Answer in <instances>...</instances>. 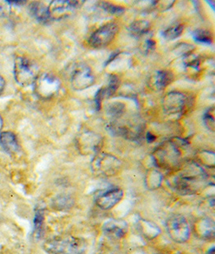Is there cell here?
Wrapping results in <instances>:
<instances>
[{
    "label": "cell",
    "mask_w": 215,
    "mask_h": 254,
    "mask_svg": "<svg viewBox=\"0 0 215 254\" xmlns=\"http://www.w3.org/2000/svg\"><path fill=\"white\" fill-rule=\"evenodd\" d=\"M0 146L9 155H14L19 150V142L15 133L11 131L0 133Z\"/></svg>",
    "instance_id": "cell-15"
},
{
    "label": "cell",
    "mask_w": 215,
    "mask_h": 254,
    "mask_svg": "<svg viewBox=\"0 0 215 254\" xmlns=\"http://www.w3.org/2000/svg\"><path fill=\"white\" fill-rule=\"evenodd\" d=\"M183 26L181 24H175L165 30L162 35H163V37L168 41H173L181 36V33L183 32Z\"/></svg>",
    "instance_id": "cell-20"
},
{
    "label": "cell",
    "mask_w": 215,
    "mask_h": 254,
    "mask_svg": "<svg viewBox=\"0 0 215 254\" xmlns=\"http://www.w3.org/2000/svg\"><path fill=\"white\" fill-rule=\"evenodd\" d=\"M152 159L157 167L169 171H177L183 164L181 146L175 141H168L158 146L154 151Z\"/></svg>",
    "instance_id": "cell-2"
},
{
    "label": "cell",
    "mask_w": 215,
    "mask_h": 254,
    "mask_svg": "<svg viewBox=\"0 0 215 254\" xmlns=\"http://www.w3.org/2000/svg\"><path fill=\"white\" fill-rule=\"evenodd\" d=\"M43 222H44V214L41 210H38L36 212V216L34 219L35 231L36 234L39 235L42 229Z\"/></svg>",
    "instance_id": "cell-24"
},
{
    "label": "cell",
    "mask_w": 215,
    "mask_h": 254,
    "mask_svg": "<svg viewBox=\"0 0 215 254\" xmlns=\"http://www.w3.org/2000/svg\"><path fill=\"white\" fill-rule=\"evenodd\" d=\"M165 228L168 237L177 243H185L190 236V225L183 216L173 214L167 219Z\"/></svg>",
    "instance_id": "cell-5"
},
{
    "label": "cell",
    "mask_w": 215,
    "mask_h": 254,
    "mask_svg": "<svg viewBox=\"0 0 215 254\" xmlns=\"http://www.w3.org/2000/svg\"><path fill=\"white\" fill-rule=\"evenodd\" d=\"M149 23L145 20H138L135 21L131 24L129 31L132 36H134L136 38H140L141 36H144L148 30H149Z\"/></svg>",
    "instance_id": "cell-19"
},
{
    "label": "cell",
    "mask_w": 215,
    "mask_h": 254,
    "mask_svg": "<svg viewBox=\"0 0 215 254\" xmlns=\"http://www.w3.org/2000/svg\"><path fill=\"white\" fill-rule=\"evenodd\" d=\"M124 197V191L119 188H111L106 190H99L94 195L96 204L103 210L114 208L121 201Z\"/></svg>",
    "instance_id": "cell-10"
},
{
    "label": "cell",
    "mask_w": 215,
    "mask_h": 254,
    "mask_svg": "<svg viewBox=\"0 0 215 254\" xmlns=\"http://www.w3.org/2000/svg\"><path fill=\"white\" fill-rule=\"evenodd\" d=\"M189 96L179 92H172L163 99V108L168 115H182L190 106Z\"/></svg>",
    "instance_id": "cell-9"
},
{
    "label": "cell",
    "mask_w": 215,
    "mask_h": 254,
    "mask_svg": "<svg viewBox=\"0 0 215 254\" xmlns=\"http://www.w3.org/2000/svg\"><path fill=\"white\" fill-rule=\"evenodd\" d=\"M173 180V189L181 195H194L205 188L208 176L202 167L195 163H189L177 170Z\"/></svg>",
    "instance_id": "cell-1"
},
{
    "label": "cell",
    "mask_w": 215,
    "mask_h": 254,
    "mask_svg": "<svg viewBox=\"0 0 215 254\" xmlns=\"http://www.w3.org/2000/svg\"><path fill=\"white\" fill-rule=\"evenodd\" d=\"M33 85L36 95L44 100L53 98L59 92L61 88L59 79L49 73L38 76Z\"/></svg>",
    "instance_id": "cell-6"
},
{
    "label": "cell",
    "mask_w": 215,
    "mask_h": 254,
    "mask_svg": "<svg viewBox=\"0 0 215 254\" xmlns=\"http://www.w3.org/2000/svg\"><path fill=\"white\" fill-rule=\"evenodd\" d=\"M162 181V176L160 173L158 172H155V171H152L150 173L149 178L147 179L146 180V182L149 183V188L150 189H155V188H158V187L160 186V183Z\"/></svg>",
    "instance_id": "cell-22"
},
{
    "label": "cell",
    "mask_w": 215,
    "mask_h": 254,
    "mask_svg": "<svg viewBox=\"0 0 215 254\" xmlns=\"http://www.w3.org/2000/svg\"><path fill=\"white\" fill-rule=\"evenodd\" d=\"M173 80V75L168 71H159L154 76V85L157 89H163Z\"/></svg>",
    "instance_id": "cell-18"
},
{
    "label": "cell",
    "mask_w": 215,
    "mask_h": 254,
    "mask_svg": "<svg viewBox=\"0 0 215 254\" xmlns=\"http://www.w3.org/2000/svg\"><path fill=\"white\" fill-rule=\"evenodd\" d=\"M105 235L112 239H121L128 233L127 223L121 220H110L103 225Z\"/></svg>",
    "instance_id": "cell-13"
},
{
    "label": "cell",
    "mask_w": 215,
    "mask_h": 254,
    "mask_svg": "<svg viewBox=\"0 0 215 254\" xmlns=\"http://www.w3.org/2000/svg\"><path fill=\"white\" fill-rule=\"evenodd\" d=\"M194 231L201 239H213L215 233V222L210 218L199 219L194 224Z\"/></svg>",
    "instance_id": "cell-14"
},
{
    "label": "cell",
    "mask_w": 215,
    "mask_h": 254,
    "mask_svg": "<svg viewBox=\"0 0 215 254\" xmlns=\"http://www.w3.org/2000/svg\"><path fill=\"white\" fill-rule=\"evenodd\" d=\"M119 32V27L115 23H110L96 30L89 38V45L95 49H102L111 44Z\"/></svg>",
    "instance_id": "cell-8"
},
{
    "label": "cell",
    "mask_w": 215,
    "mask_h": 254,
    "mask_svg": "<svg viewBox=\"0 0 215 254\" xmlns=\"http://www.w3.org/2000/svg\"><path fill=\"white\" fill-rule=\"evenodd\" d=\"M214 107L210 109L206 114H205L204 120L205 124L207 126L208 129H211V131H215V115H214Z\"/></svg>",
    "instance_id": "cell-23"
},
{
    "label": "cell",
    "mask_w": 215,
    "mask_h": 254,
    "mask_svg": "<svg viewBox=\"0 0 215 254\" xmlns=\"http://www.w3.org/2000/svg\"><path fill=\"white\" fill-rule=\"evenodd\" d=\"M29 9L32 16L40 23H46L51 20L49 16L48 6H45L42 2H32Z\"/></svg>",
    "instance_id": "cell-17"
},
{
    "label": "cell",
    "mask_w": 215,
    "mask_h": 254,
    "mask_svg": "<svg viewBox=\"0 0 215 254\" xmlns=\"http://www.w3.org/2000/svg\"><path fill=\"white\" fill-rule=\"evenodd\" d=\"M79 144L81 146V150H85L86 153L97 151L101 144V139L94 133H86L80 138Z\"/></svg>",
    "instance_id": "cell-16"
},
{
    "label": "cell",
    "mask_w": 215,
    "mask_h": 254,
    "mask_svg": "<svg viewBox=\"0 0 215 254\" xmlns=\"http://www.w3.org/2000/svg\"><path fill=\"white\" fill-rule=\"evenodd\" d=\"M6 2H8V4L11 6V5H16V6H20V5H23L25 3L26 1H6Z\"/></svg>",
    "instance_id": "cell-28"
},
{
    "label": "cell",
    "mask_w": 215,
    "mask_h": 254,
    "mask_svg": "<svg viewBox=\"0 0 215 254\" xmlns=\"http://www.w3.org/2000/svg\"><path fill=\"white\" fill-rule=\"evenodd\" d=\"M2 126H3V121H2V117L0 115V131H1V129H2Z\"/></svg>",
    "instance_id": "cell-31"
},
{
    "label": "cell",
    "mask_w": 215,
    "mask_h": 254,
    "mask_svg": "<svg viewBox=\"0 0 215 254\" xmlns=\"http://www.w3.org/2000/svg\"><path fill=\"white\" fill-rule=\"evenodd\" d=\"M11 12V6L6 1L0 0V17H7Z\"/></svg>",
    "instance_id": "cell-26"
},
{
    "label": "cell",
    "mask_w": 215,
    "mask_h": 254,
    "mask_svg": "<svg viewBox=\"0 0 215 254\" xmlns=\"http://www.w3.org/2000/svg\"><path fill=\"white\" fill-rule=\"evenodd\" d=\"M44 248L48 254H84L85 243L74 237H61L45 242Z\"/></svg>",
    "instance_id": "cell-3"
},
{
    "label": "cell",
    "mask_w": 215,
    "mask_h": 254,
    "mask_svg": "<svg viewBox=\"0 0 215 254\" xmlns=\"http://www.w3.org/2000/svg\"><path fill=\"white\" fill-rule=\"evenodd\" d=\"M101 6L104 9L105 11H108L111 14H120L124 11V7L111 4L109 2H101Z\"/></svg>",
    "instance_id": "cell-25"
},
{
    "label": "cell",
    "mask_w": 215,
    "mask_h": 254,
    "mask_svg": "<svg viewBox=\"0 0 215 254\" xmlns=\"http://www.w3.org/2000/svg\"><path fill=\"white\" fill-rule=\"evenodd\" d=\"M155 137H154L153 135H151V133H147V142H153L154 140H155Z\"/></svg>",
    "instance_id": "cell-30"
},
{
    "label": "cell",
    "mask_w": 215,
    "mask_h": 254,
    "mask_svg": "<svg viewBox=\"0 0 215 254\" xmlns=\"http://www.w3.org/2000/svg\"><path fill=\"white\" fill-rule=\"evenodd\" d=\"M5 87V80L1 75H0V94L3 91Z\"/></svg>",
    "instance_id": "cell-29"
},
{
    "label": "cell",
    "mask_w": 215,
    "mask_h": 254,
    "mask_svg": "<svg viewBox=\"0 0 215 254\" xmlns=\"http://www.w3.org/2000/svg\"><path fill=\"white\" fill-rule=\"evenodd\" d=\"M14 76L19 85H32L38 77V67L28 58L19 57L14 63Z\"/></svg>",
    "instance_id": "cell-4"
},
{
    "label": "cell",
    "mask_w": 215,
    "mask_h": 254,
    "mask_svg": "<svg viewBox=\"0 0 215 254\" xmlns=\"http://www.w3.org/2000/svg\"><path fill=\"white\" fill-rule=\"evenodd\" d=\"M155 41H152L151 39H148L145 43V49H146V53H149L155 49Z\"/></svg>",
    "instance_id": "cell-27"
},
{
    "label": "cell",
    "mask_w": 215,
    "mask_h": 254,
    "mask_svg": "<svg viewBox=\"0 0 215 254\" xmlns=\"http://www.w3.org/2000/svg\"><path fill=\"white\" fill-rule=\"evenodd\" d=\"M193 36H194V40L198 41V42L207 44V45L211 44L212 41H213L212 34L208 31H206V30H197L194 32Z\"/></svg>",
    "instance_id": "cell-21"
},
{
    "label": "cell",
    "mask_w": 215,
    "mask_h": 254,
    "mask_svg": "<svg viewBox=\"0 0 215 254\" xmlns=\"http://www.w3.org/2000/svg\"><path fill=\"white\" fill-rule=\"evenodd\" d=\"M207 254H215V248H212L211 250H209Z\"/></svg>",
    "instance_id": "cell-32"
},
{
    "label": "cell",
    "mask_w": 215,
    "mask_h": 254,
    "mask_svg": "<svg viewBox=\"0 0 215 254\" xmlns=\"http://www.w3.org/2000/svg\"><path fill=\"white\" fill-rule=\"evenodd\" d=\"M121 168V162L111 155L100 154L92 161V169L99 176H111L118 173Z\"/></svg>",
    "instance_id": "cell-7"
},
{
    "label": "cell",
    "mask_w": 215,
    "mask_h": 254,
    "mask_svg": "<svg viewBox=\"0 0 215 254\" xmlns=\"http://www.w3.org/2000/svg\"><path fill=\"white\" fill-rule=\"evenodd\" d=\"M94 81L95 79L91 69L88 66L81 64L73 72L71 82L73 89L81 91L94 85Z\"/></svg>",
    "instance_id": "cell-12"
},
{
    "label": "cell",
    "mask_w": 215,
    "mask_h": 254,
    "mask_svg": "<svg viewBox=\"0 0 215 254\" xmlns=\"http://www.w3.org/2000/svg\"><path fill=\"white\" fill-rule=\"evenodd\" d=\"M83 1H53L48 6L50 19L60 20L71 15L72 11L81 6Z\"/></svg>",
    "instance_id": "cell-11"
}]
</instances>
